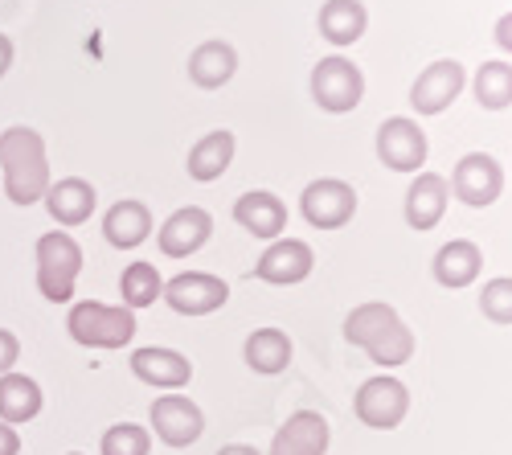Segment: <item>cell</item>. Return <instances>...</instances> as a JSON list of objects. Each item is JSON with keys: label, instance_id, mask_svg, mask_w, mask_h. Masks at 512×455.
<instances>
[{"label": "cell", "instance_id": "obj_1", "mask_svg": "<svg viewBox=\"0 0 512 455\" xmlns=\"http://www.w3.org/2000/svg\"><path fill=\"white\" fill-rule=\"evenodd\" d=\"M345 337H349V345L365 349L369 361L386 365V369H398V365H406L414 357V333H410V324L398 316V308L377 304V300H369V304H361V308L349 312Z\"/></svg>", "mask_w": 512, "mask_h": 455}, {"label": "cell", "instance_id": "obj_2", "mask_svg": "<svg viewBox=\"0 0 512 455\" xmlns=\"http://www.w3.org/2000/svg\"><path fill=\"white\" fill-rule=\"evenodd\" d=\"M0 173H5V193L13 205H37L50 189L46 140L25 123L5 128L0 132Z\"/></svg>", "mask_w": 512, "mask_h": 455}, {"label": "cell", "instance_id": "obj_3", "mask_svg": "<svg viewBox=\"0 0 512 455\" xmlns=\"http://www.w3.org/2000/svg\"><path fill=\"white\" fill-rule=\"evenodd\" d=\"M66 328L82 349H123L136 337V316H132V308H111V304H99V300H82V304L70 308Z\"/></svg>", "mask_w": 512, "mask_h": 455}, {"label": "cell", "instance_id": "obj_4", "mask_svg": "<svg viewBox=\"0 0 512 455\" xmlns=\"http://www.w3.org/2000/svg\"><path fill=\"white\" fill-rule=\"evenodd\" d=\"M78 271H82V246L66 230H50L37 238V292L50 304L74 300Z\"/></svg>", "mask_w": 512, "mask_h": 455}, {"label": "cell", "instance_id": "obj_5", "mask_svg": "<svg viewBox=\"0 0 512 455\" xmlns=\"http://www.w3.org/2000/svg\"><path fill=\"white\" fill-rule=\"evenodd\" d=\"M312 99L328 115H345V111H353L365 99V74L345 54L320 58L316 70H312Z\"/></svg>", "mask_w": 512, "mask_h": 455}, {"label": "cell", "instance_id": "obj_6", "mask_svg": "<svg viewBox=\"0 0 512 455\" xmlns=\"http://www.w3.org/2000/svg\"><path fill=\"white\" fill-rule=\"evenodd\" d=\"M160 296H164L168 308L181 312V316H209V312L226 308L230 287H226V279L209 275V271H181V275H173L164 283Z\"/></svg>", "mask_w": 512, "mask_h": 455}, {"label": "cell", "instance_id": "obj_7", "mask_svg": "<svg viewBox=\"0 0 512 455\" xmlns=\"http://www.w3.org/2000/svg\"><path fill=\"white\" fill-rule=\"evenodd\" d=\"M300 210H304L308 226H316V230H340V226H349L353 214H357V189L349 181L320 177V181H312L304 189Z\"/></svg>", "mask_w": 512, "mask_h": 455}, {"label": "cell", "instance_id": "obj_8", "mask_svg": "<svg viewBox=\"0 0 512 455\" xmlns=\"http://www.w3.org/2000/svg\"><path fill=\"white\" fill-rule=\"evenodd\" d=\"M463 205H472V210H484L492 205L500 193H504V169L500 160L488 156V152H467L455 173H451V185H447Z\"/></svg>", "mask_w": 512, "mask_h": 455}, {"label": "cell", "instance_id": "obj_9", "mask_svg": "<svg viewBox=\"0 0 512 455\" xmlns=\"http://www.w3.org/2000/svg\"><path fill=\"white\" fill-rule=\"evenodd\" d=\"M357 419L373 431H394L402 427L406 410H410V390L398 382V378H369L361 390H357Z\"/></svg>", "mask_w": 512, "mask_h": 455}, {"label": "cell", "instance_id": "obj_10", "mask_svg": "<svg viewBox=\"0 0 512 455\" xmlns=\"http://www.w3.org/2000/svg\"><path fill=\"white\" fill-rule=\"evenodd\" d=\"M152 431L164 447H193L205 435V415L185 394H160L152 402Z\"/></svg>", "mask_w": 512, "mask_h": 455}, {"label": "cell", "instance_id": "obj_11", "mask_svg": "<svg viewBox=\"0 0 512 455\" xmlns=\"http://www.w3.org/2000/svg\"><path fill=\"white\" fill-rule=\"evenodd\" d=\"M377 160L394 173H418L426 164V132L406 115L386 119L377 128Z\"/></svg>", "mask_w": 512, "mask_h": 455}, {"label": "cell", "instance_id": "obj_12", "mask_svg": "<svg viewBox=\"0 0 512 455\" xmlns=\"http://www.w3.org/2000/svg\"><path fill=\"white\" fill-rule=\"evenodd\" d=\"M463 82H467V70L455 62V58H439L431 62L410 87V107L418 115H439L447 111L459 95H463Z\"/></svg>", "mask_w": 512, "mask_h": 455}, {"label": "cell", "instance_id": "obj_13", "mask_svg": "<svg viewBox=\"0 0 512 455\" xmlns=\"http://www.w3.org/2000/svg\"><path fill=\"white\" fill-rule=\"evenodd\" d=\"M316 267V255L312 246L300 242V238H275L263 259L254 263V275H259L263 283H275V287H291V283H304Z\"/></svg>", "mask_w": 512, "mask_h": 455}, {"label": "cell", "instance_id": "obj_14", "mask_svg": "<svg viewBox=\"0 0 512 455\" xmlns=\"http://www.w3.org/2000/svg\"><path fill=\"white\" fill-rule=\"evenodd\" d=\"M209 234H213V218L201 210V205H185V210L168 214V222L160 226L156 242H160V251L168 259H189L209 242Z\"/></svg>", "mask_w": 512, "mask_h": 455}, {"label": "cell", "instance_id": "obj_15", "mask_svg": "<svg viewBox=\"0 0 512 455\" xmlns=\"http://www.w3.org/2000/svg\"><path fill=\"white\" fill-rule=\"evenodd\" d=\"M127 365H132V374L144 382V386H156V390H181L193 382V361L181 357L177 349H136L132 357H127Z\"/></svg>", "mask_w": 512, "mask_h": 455}, {"label": "cell", "instance_id": "obj_16", "mask_svg": "<svg viewBox=\"0 0 512 455\" xmlns=\"http://www.w3.org/2000/svg\"><path fill=\"white\" fill-rule=\"evenodd\" d=\"M234 222H238L246 234H254V238L275 242V238H283V230H287V205H283L271 189H250V193H242V197L234 201Z\"/></svg>", "mask_w": 512, "mask_h": 455}, {"label": "cell", "instance_id": "obj_17", "mask_svg": "<svg viewBox=\"0 0 512 455\" xmlns=\"http://www.w3.org/2000/svg\"><path fill=\"white\" fill-rule=\"evenodd\" d=\"M332 439V427L316 410H295V415L275 431L271 455H324Z\"/></svg>", "mask_w": 512, "mask_h": 455}, {"label": "cell", "instance_id": "obj_18", "mask_svg": "<svg viewBox=\"0 0 512 455\" xmlns=\"http://www.w3.org/2000/svg\"><path fill=\"white\" fill-rule=\"evenodd\" d=\"M41 201H46V214L58 226H82V222H91L99 193H95L91 181H82V177H62V181H50V189Z\"/></svg>", "mask_w": 512, "mask_h": 455}, {"label": "cell", "instance_id": "obj_19", "mask_svg": "<svg viewBox=\"0 0 512 455\" xmlns=\"http://www.w3.org/2000/svg\"><path fill=\"white\" fill-rule=\"evenodd\" d=\"M103 238L115 246V251H136L152 238V214L148 205L136 197H123L115 201L111 210L103 214Z\"/></svg>", "mask_w": 512, "mask_h": 455}, {"label": "cell", "instance_id": "obj_20", "mask_svg": "<svg viewBox=\"0 0 512 455\" xmlns=\"http://www.w3.org/2000/svg\"><path fill=\"white\" fill-rule=\"evenodd\" d=\"M447 177L439 173H418L414 185L406 189V226L410 230H435L447 214Z\"/></svg>", "mask_w": 512, "mask_h": 455}, {"label": "cell", "instance_id": "obj_21", "mask_svg": "<svg viewBox=\"0 0 512 455\" xmlns=\"http://www.w3.org/2000/svg\"><path fill=\"white\" fill-rule=\"evenodd\" d=\"M480 267H484V251L472 242V238H451L439 246L435 255V279L447 287V292H459V287H472L480 279Z\"/></svg>", "mask_w": 512, "mask_h": 455}, {"label": "cell", "instance_id": "obj_22", "mask_svg": "<svg viewBox=\"0 0 512 455\" xmlns=\"http://www.w3.org/2000/svg\"><path fill=\"white\" fill-rule=\"evenodd\" d=\"M234 74H238V50L230 41H201L189 54V78L201 91H222Z\"/></svg>", "mask_w": 512, "mask_h": 455}, {"label": "cell", "instance_id": "obj_23", "mask_svg": "<svg viewBox=\"0 0 512 455\" xmlns=\"http://www.w3.org/2000/svg\"><path fill=\"white\" fill-rule=\"evenodd\" d=\"M316 25L332 46H353V41H361L369 29V13H365L361 0H324Z\"/></svg>", "mask_w": 512, "mask_h": 455}, {"label": "cell", "instance_id": "obj_24", "mask_svg": "<svg viewBox=\"0 0 512 455\" xmlns=\"http://www.w3.org/2000/svg\"><path fill=\"white\" fill-rule=\"evenodd\" d=\"M234 148H238V144H234V132H226V128H218V132L201 136V140L189 148V160H185L189 177H193V181H201V185L218 181V177L230 169Z\"/></svg>", "mask_w": 512, "mask_h": 455}, {"label": "cell", "instance_id": "obj_25", "mask_svg": "<svg viewBox=\"0 0 512 455\" xmlns=\"http://www.w3.org/2000/svg\"><path fill=\"white\" fill-rule=\"evenodd\" d=\"M246 365L254 369V374L263 378H275L283 374V369L291 365V337L283 333V328H254V333L246 337V349H242Z\"/></svg>", "mask_w": 512, "mask_h": 455}, {"label": "cell", "instance_id": "obj_26", "mask_svg": "<svg viewBox=\"0 0 512 455\" xmlns=\"http://www.w3.org/2000/svg\"><path fill=\"white\" fill-rule=\"evenodd\" d=\"M41 386L25 374H0V423L21 427L41 415Z\"/></svg>", "mask_w": 512, "mask_h": 455}, {"label": "cell", "instance_id": "obj_27", "mask_svg": "<svg viewBox=\"0 0 512 455\" xmlns=\"http://www.w3.org/2000/svg\"><path fill=\"white\" fill-rule=\"evenodd\" d=\"M119 292H123V308H132V312H136V308H152V304L160 300V292H164V279H160L156 263L136 259L132 267H123Z\"/></svg>", "mask_w": 512, "mask_h": 455}, {"label": "cell", "instance_id": "obj_28", "mask_svg": "<svg viewBox=\"0 0 512 455\" xmlns=\"http://www.w3.org/2000/svg\"><path fill=\"white\" fill-rule=\"evenodd\" d=\"M476 103L484 111H504L512 107V66L508 62H484L476 70Z\"/></svg>", "mask_w": 512, "mask_h": 455}, {"label": "cell", "instance_id": "obj_29", "mask_svg": "<svg viewBox=\"0 0 512 455\" xmlns=\"http://www.w3.org/2000/svg\"><path fill=\"white\" fill-rule=\"evenodd\" d=\"M152 451V431L140 423H115L103 431L99 455H148Z\"/></svg>", "mask_w": 512, "mask_h": 455}, {"label": "cell", "instance_id": "obj_30", "mask_svg": "<svg viewBox=\"0 0 512 455\" xmlns=\"http://www.w3.org/2000/svg\"><path fill=\"white\" fill-rule=\"evenodd\" d=\"M480 312H484L492 324H512V279H508V275L484 283V292H480Z\"/></svg>", "mask_w": 512, "mask_h": 455}, {"label": "cell", "instance_id": "obj_31", "mask_svg": "<svg viewBox=\"0 0 512 455\" xmlns=\"http://www.w3.org/2000/svg\"><path fill=\"white\" fill-rule=\"evenodd\" d=\"M17 357H21V341L9 333V328H0V374H13Z\"/></svg>", "mask_w": 512, "mask_h": 455}, {"label": "cell", "instance_id": "obj_32", "mask_svg": "<svg viewBox=\"0 0 512 455\" xmlns=\"http://www.w3.org/2000/svg\"><path fill=\"white\" fill-rule=\"evenodd\" d=\"M17 451H21V435H17V427L0 423V455H17Z\"/></svg>", "mask_w": 512, "mask_h": 455}, {"label": "cell", "instance_id": "obj_33", "mask_svg": "<svg viewBox=\"0 0 512 455\" xmlns=\"http://www.w3.org/2000/svg\"><path fill=\"white\" fill-rule=\"evenodd\" d=\"M496 46H500L504 54H512V13H504V17L496 21Z\"/></svg>", "mask_w": 512, "mask_h": 455}, {"label": "cell", "instance_id": "obj_34", "mask_svg": "<svg viewBox=\"0 0 512 455\" xmlns=\"http://www.w3.org/2000/svg\"><path fill=\"white\" fill-rule=\"evenodd\" d=\"M13 70V37L0 33V78H5Z\"/></svg>", "mask_w": 512, "mask_h": 455}, {"label": "cell", "instance_id": "obj_35", "mask_svg": "<svg viewBox=\"0 0 512 455\" xmlns=\"http://www.w3.org/2000/svg\"><path fill=\"white\" fill-rule=\"evenodd\" d=\"M218 455H263L259 447H246V443H230V447H222Z\"/></svg>", "mask_w": 512, "mask_h": 455}, {"label": "cell", "instance_id": "obj_36", "mask_svg": "<svg viewBox=\"0 0 512 455\" xmlns=\"http://www.w3.org/2000/svg\"><path fill=\"white\" fill-rule=\"evenodd\" d=\"M70 455H82V451H70Z\"/></svg>", "mask_w": 512, "mask_h": 455}]
</instances>
